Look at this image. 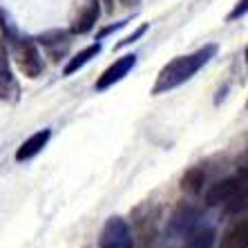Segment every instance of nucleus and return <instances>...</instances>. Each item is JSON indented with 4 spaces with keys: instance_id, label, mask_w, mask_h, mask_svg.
<instances>
[{
    "instance_id": "obj_1",
    "label": "nucleus",
    "mask_w": 248,
    "mask_h": 248,
    "mask_svg": "<svg viewBox=\"0 0 248 248\" xmlns=\"http://www.w3.org/2000/svg\"><path fill=\"white\" fill-rule=\"evenodd\" d=\"M215 54H217V45L210 43V45H203L202 49H197V52H192V54L172 58L170 63H166L161 67L159 76H156L155 87H152V94L159 96V94H166V92H170V90H174V87L184 85L186 81H190L203 65H208L213 61Z\"/></svg>"
},
{
    "instance_id": "obj_2",
    "label": "nucleus",
    "mask_w": 248,
    "mask_h": 248,
    "mask_svg": "<svg viewBox=\"0 0 248 248\" xmlns=\"http://www.w3.org/2000/svg\"><path fill=\"white\" fill-rule=\"evenodd\" d=\"M0 27L5 31V38H7V47H12L9 56H14L16 61L18 69L23 72V76L27 78H38L43 74V58H41V52L31 38H23L18 36V31L7 23L5 18V12H0Z\"/></svg>"
},
{
    "instance_id": "obj_16",
    "label": "nucleus",
    "mask_w": 248,
    "mask_h": 248,
    "mask_svg": "<svg viewBox=\"0 0 248 248\" xmlns=\"http://www.w3.org/2000/svg\"><path fill=\"white\" fill-rule=\"evenodd\" d=\"M145 31H148V25H141V27H139V29H137V31H134L132 36H127L125 41H121V43H119V45H116V47H123V45H132V43L137 41V38H141V36H143Z\"/></svg>"
},
{
    "instance_id": "obj_19",
    "label": "nucleus",
    "mask_w": 248,
    "mask_h": 248,
    "mask_svg": "<svg viewBox=\"0 0 248 248\" xmlns=\"http://www.w3.org/2000/svg\"><path fill=\"white\" fill-rule=\"evenodd\" d=\"M121 2H123V5H130V2H132V0H121Z\"/></svg>"
},
{
    "instance_id": "obj_15",
    "label": "nucleus",
    "mask_w": 248,
    "mask_h": 248,
    "mask_svg": "<svg viewBox=\"0 0 248 248\" xmlns=\"http://www.w3.org/2000/svg\"><path fill=\"white\" fill-rule=\"evenodd\" d=\"M67 31H49V34H43L41 38H38V41H41V45H45L47 49H49V52H56V47H61V49H63L65 52V47H67Z\"/></svg>"
},
{
    "instance_id": "obj_9",
    "label": "nucleus",
    "mask_w": 248,
    "mask_h": 248,
    "mask_svg": "<svg viewBox=\"0 0 248 248\" xmlns=\"http://www.w3.org/2000/svg\"><path fill=\"white\" fill-rule=\"evenodd\" d=\"M49 139H52V130H41V132L31 134V137L25 141L20 148L16 150V161H29V159H34L36 155H41L43 148L49 143Z\"/></svg>"
},
{
    "instance_id": "obj_6",
    "label": "nucleus",
    "mask_w": 248,
    "mask_h": 248,
    "mask_svg": "<svg viewBox=\"0 0 248 248\" xmlns=\"http://www.w3.org/2000/svg\"><path fill=\"white\" fill-rule=\"evenodd\" d=\"M20 87H18L16 76L12 72V63H9V47L0 38V101H18Z\"/></svg>"
},
{
    "instance_id": "obj_13",
    "label": "nucleus",
    "mask_w": 248,
    "mask_h": 248,
    "mask_svg": "<svg viewBox=\"0 0 248 248\" xmlns=\"http://www.w3.org/2000/svg\"><path fill=\"white\" fill-rule=\"evenodd\" d=\"M96 18H98V5H96V2H90V5H87L85 9L78 14V18L74 20L72 31H74V34H85V31H90V29L94 27Z\"/></svg>"
},
{
    "instance_id": "obj_7",
    "label": "nucleus",
    "mask_w": 248,
    "mask_h": 248,
    "mask_svg": "<svg viewBox=\"0 0 248 248\" xmlns=\"http://www.w3.org/2000/svg\"><path fill=\"white\" fill-rule=\"evenodd\" d=\"M134 65H137V54H125V56L116 58L114 63H112L110 67L105 69L103 74L98 76L96 90H98V92H103V90L112 87L114 83H119L121 78H125V76L134 69Z\"/></svg>"
},
{
    "instance_id": "obj_11",
    "label": "nucleus",
    "mask_w": 248,
    "mask_h": 248,
    "mask_svg": "<svg viewBox=\"0 0 248 248\" xmlns=\"http://www.w3.org/2000/svg\"><path fill=\"white\" fill-rule=\"evenodd\" d=\"M98 54H101V43H94V45H90V47H85L83 52H78L74 58H69V63L65 65V69H63V74L65 76H72L74 72H78L81 67H85L92 58H96Z\"/></svg>"
},
{
    "instance_id": "obj_5",
    "label": "nucleus",
    "mask_w": 248,
    "mask_h": 248,
    "mask_svg": "<svg viewBox=\"0 0 248 248\" xmlns=\"http://www.w3.org/2000/svg\"><path fill=\"white\" fill-rule=\"evenodd\" d=\"M98 244H101V248H134L127 221L121 217H110L105 221L103 231H101Z\"/></svg>"
},
{
    "instance_id": "obj_4",
    "label": "nucleus",
    "mask_w": 248,
    "mask_h": 248,
    "mask_svg": "<svg viewBox=\"0 0 248 248\" xmlns=\"http://www.w3.org/2000/svg\"><path fill=\"white\" fill-rule=\"evenodd\" d=\"M127 226L132 232L134 248H152L159 231V206L152 202L139 203L132 210V224Z\"/></svg>"
},
{
    "instance_id": "obj_10",
    "label": "nucleus",
    "mask_w": 248,
    "mask_h": 248,
    "mask_svg": "<svg viewBox=\"0 0 248 248\" xmlns=\"http://www.w3.org/2000/svg\"><path fill=\"white\" fill-rule=\"evenodd\" d=\"M219 248H248V221H237L221 237Z\"/></svg>"
},
{
    "instance_id": "obj_17",
    "label": "nucleus",
    "mask_w": 248,
    "mask_h": 248,
    "mask_svg": "<svg viewBox=\"0 0 248 248\" xmlns=\"http://www.w3.org/2000/svg\"><path fill=\"white\" fill-rule=\"evenodd\" d=\"M244 14H246V0H242V2H239V5H237L235 9H232V14L228 16V20H235V18L244 16Z\"/></svg>"
},
{
    "instance_id": "obj_8",
    "label": "nucleus",
    "mask_w": 248,
    "mask_h": 248,
    "mask_svg": "<svg viewBox=\"0 0 248 248\" xmlns=\"http://www.w3.org/2000/svg\"><path fill=\"white\" fill-rule=\"evenodd\" d=\"M197 219H199V210L192 206H181L177 213L172 215V219L168 224V232L172 237H186L188 232L195 231Z\"/></svg>"
},
{
    "instance_id": "obj_18",
    "label": "nucleus",
    "mask_w": 248,
    "mask_h": 248,
    "mask_svg": "<svg viewBox=\"0 0 248 248\" xmlns=\"http://www.w3.org/2000/svg\"><path fill=\"white\" fill-rule=\"evenodd\" d=\"M105 5H108V9H112V5H114V0H105Z\"/></svg>"
},
{
    "instance_id": "obj_3",
    "label": "nucleus",
    "mask_w": 248,
    "mask_h": 248,
    "mask_svg": "<svg viewBox=\"0 0 248 248\" xmlns=\"http://www.w3.org/2000/svg\"><path fill=\"white\" fill-rule=\"evenodd\" d=\"M208 206H226L228 213H242L246 208V170L242 177H231L213 184L206 190Z\"/></svg>"
},
{
    "instance_id": "obj_14",
    "label": "nucleus",
    "mask_w": 248,
    "mask_h": 248,
    "mask_svg": "<svg viewBox=\"0 0 248 248\" xmlns=\"http://www.w3.org/2000/svg\"><path fill=\"white\" fill-rule=\"evenodd\" d=\"M186 237H188V242L184 244V248H213L215 231L213 228H195Z\"/></svg>"
},
{
    "instance_id": "obj_12",
    "label": "nucleus",
    "mask_w": 248,
    "mask_h": 248,
    "mask_svg": "<svg viewBox=\"0 0 248 248\" xmlns=\"http://www.w3.org/2000/svg\"><path fill=\"white\" fill-rule=\"evenodd\" d=\"M203 184H206V170L195 166L184 174V179H181V190L188 192V195H199V192L203 190Z\"/></svg>"
}]
</instances>
